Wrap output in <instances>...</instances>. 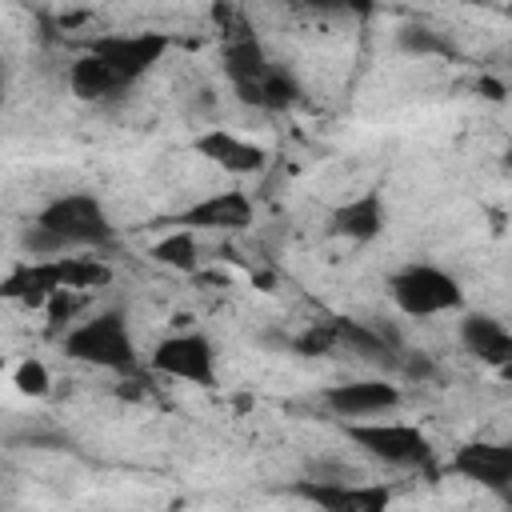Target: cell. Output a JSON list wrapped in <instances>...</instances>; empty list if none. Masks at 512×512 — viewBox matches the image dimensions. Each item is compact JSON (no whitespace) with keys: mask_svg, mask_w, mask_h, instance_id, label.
<instances>
[{"mask_svg":"<svg viewBox=\"0 0 512 512\" xmlns=\"http://www.w3.org/2000/svg\"><path fill=\"white\" fill-rule=\"evenodd\" d=\"M64 356L104 368V372H132L136 368V340L128 316L120 308H104L64 332Z\"/></svg>","mask_w":512,"mask_h":512,"instance_id":"1","label":"cell"},{"mask_svg":"<svg viewBox=\"0 0 512 512\" xmlns=\"http://www.w3.org/2000/svg\"><path fill=\"white\" fill-rule=\"evenodd\" d=\"M36 224L48 228L68 252L104 248V244H112V236H116V228H112L104 204H100L92 192H64V196L48 200V204L36 212Z\"/></svg>","mask_w":512,"mask_h":512,"instance_id":"2","label":"cell"},{"mask_svg":"<svg viewBox=\"0 0 512 512\" xmlns=\"http://www.w3.org/2000/svg\"><path fill=\"white\" fill-rule=\"evenodd\" d=\"M392 304L404 316H444V312H460L464 308V288L452 272L436 268V264H408L388 280Z\"/></svg>","mask_w":512,"mask_h":512,"instance_id":"3","label":"cell"},{"mask_svg":"<svg viewBox=\"0 0 512 512\" xmlns=\"http://www.w3.org/2000/svg\"><path fill=\"white\" fill-rule=\"evenodd\" d=\"M348 436L372 460H384L392 468H424L432 460V440L404 420H356L348 424Z\"/></svg>","mask_w":512,"mask_h":512,"instance_id":"4","label":"cell"},{"mask_svg":"<svg viewBox=\"0 0 512 512\" xmlns=\"http://www.w3.org/2000/svg\"><path fill=\"white\" fill-rule=\"evenodd\" d=\"M88 52L124 84L140 80L144 72H152L164 52H168V36L164 32H108V36H96L88 44Z\"/></svg>","mask_w":512,"mask_h":512,"instance_id":"5","label":"cell"},{"mask_svg":"<svg viewBox=\"0 0 512 512\" xmlns=\"http://www.w3.org/2000/svg\"><path fill=\"white\" fill-rule=\"evenodd\" d=\"M160 376L168 380H184L196 388H212L216 384V344L204 332H172L152 348L148 360Z\"/></svg>","mask_w":512,"mask_h":512,"instance_id":"6","label":"cell"},{"mask_svg":"<svg viewBox=\"0 0 512 512\" xmlns=\"http://www.w3.org/2000/svg\"><path fill=\"white\" fill-rule=\"evenodd\" d=\"M296 496L320 512H388L392 488L388 484H352V480H300Z\"/></svg>","mask_w":512,"mask_h":512,"instance_id":"7","label":"cell"},{"mask_svg":"<svg viewBox=\"0 0 512 512\" xmlns=\"http://www.w3.org/2000/svg\"><path fill=\"white\" fill-rule=\"evenodd\" d=\"M192 148L208 164L224 168L228 176H256L268 164V148L248 140V136H240V132H232V128H208V132H200L192 140Z\"/></svg>","mask_w":512,"mask_h":512,"instance_id":"8","label":"cell"},{"mask_svg":"<svg viewBox=\"0 0 512 512\" xmlns=\"http://www.w3.org/2000/svg\"><path fill=\"white\" fill-rule=\"evenodd\" d=\"M324 404L344 420H376L400 404V388L392 380H344L324 392Z\"/></svg>","mask_w":512,"mask_h":512,"instance_id":"9","label":"cell"},{"mask_svg":"<svg viewBox=\"0 0 512 512\" xmlns=\"http://www.w3.org/2000/svg\"><path fill=\"white\" fill-rule=\"evenodd\" d=\"M452 472L488 492H504L512 480V448L500 440H468L452 452Z\"/></svg>","mask_w":512,"mask_h":512,"instance_id":"10","label":"cell"},{"mask_svg":"<svg viewBox=\"0 0 512 512\" xmlns=\"http://www.w3.org/2000/svg\"><path fill=\"white\" fill-rule=\"evenodd\" d=\"M176 224L188 232H244L252 224V200L236 188L212 192V196L196 200L192 208H184Z\"/></svg>","mask_w":512,"mask_h":512,"instance_id":"11","label":"cell"},{"mask_svg":"<svg viewBox=\"0 0 512 512\" xmlns=\"http://www.w3.org/2000/svg\"><path fill=\"white\" fill-rule=\"evenodd\" d=\"M388 224V208H384V196L380 192H360L352 200H344L336 212H332V232L352 240V244H368L384 232Z\"/></svg>","mask_w":512,"mask_h":512,"instance_id":"12","label":"cell"},{"mask_svg":"<svg viewBox=\"0 0 512 512\" xmlns=\"http://www.w3.org/2000/svg\"><path fill=\"white\" fill-rule=\"evenodd\" d=\"M460 344L480 364H492V368H508V360H512V332L504 328V320H496L488 312H468L460 320Z\"/></svg>","mask_w":512,"mask_h":512,"instance_id":"13","label":"cell"},{"mask_svg":"<svg viewBox=\"0 0 512 512\" xmlns=\"http://www.w3.org/2000/svg\"><path fill=\"white\" fill-rule=\"evenodd\" d=\"M52 292H60V280H56V264L52 260H24V264H16L0 280V296L16 300L24 308H44Z\"/></svg>","mask_w":512,"mask_h":512,"instance_id":"14","label":"cell"},{"mask_svg":"<svg viewBox=\"0 0 512 512\" xmlns=\"http://www.w3.org/2000/svg\"><path fill=\"white\" fill-rule=\"evenodd\" d=\"M268 68H272V60H268L264 44L256 40V32H248V28L228 32V40H224V72H228L236 92L252 88Z\"/></svg>","mask_w":512,"mask_h":512,"instance_id":"15","label":"cell"},{"mask_svg":"<svg viewBox=\"0 0 512 512\" xmlns=\"http://www.w3.org/2000/svg\"><path fill=\"white\" fill-rule=\"evenodd\" d=\"M56 280L64 292H96V288H108L112 284V268L100 260V256H80V252H68V256H56Z\"/></svg>","mask_w":512,"mask_h":512,"instance_id":"16","label":"cell"},{"mask_svg":"<svg viewBox=\"0 0 512 512\" xmlns=\"http://www.w3.org/2000/svg\"><path fill=\"white\" fill-rule=\"evenodd\" d=\"M68 88H72L76 100H104V96H112V92L120 88V80H116L92 52H84V56H76L72 68H68Z\"/></svg>","mask_w":512,"mask_h":512,"instance_id":"17","label":"cell"},{"mask_svg":"<svg viewBox=\"0 0 512 512\" xmlns=\"http://www.w3.org/2000/svg\"><path fill=\"white\" fill-rule=\"evenodd\" d=\"M244 104H256V108H268V112H280V108H288V104H296V96H300V84L284 72V68H268L252 88H244V92H236Z\"/></svg>","mask_w":512,"mask_h":512,"instance_id":"18","label":"cell"},{"mask_svg":"<svg viewBox=\"0 0 512 512\" xmlns=\"http://www.w3.org/2000/svg\"><path fill=\"white\" fill-rule=\"evenodd\" d=\"M148 256H152L160 268L196 272V264H200V240H196V232H188V228H172V232H164V236L148 248Z\"/></svg>","mask_w":512,"mask_h":512,"instance_id":"19","label":"cell"},{"mask_svg":"<svg viewBox=\"0 0 512 512\" xmlns=\"http://www.w3.org/2000/svg\"><path fill=\"white\" fill-rule=\"evenodd\" d=\"M12 388H16L20 396H32V400L48 396V392H52V372H48V364L36 360V356H24V360L12 368Z\"/></svg>","mask_w":512,"mask_h":512,"instance_id":"20","label":"cell"},{"mask_svg":"<svg viewBox=\"0 0 512 512\" xmlns=\"http://www.w3.org/2000/svg\"><path fill=\"white\" fill-rule=\"evenodd\" d=\"M400 44H404V52H440V56H448L452 48H448V40H440L436 32H428V28H404L400 32Z\"/></svg>","mask_w":512,"mask_h":512,"instance_id":"21","label":"cell"},{"mask_svg":"<svg viewBox=\"0 0 512 512\" xmlns=\"http://www.w3.org/2000/svg\"><path fill=\"white\" fill-rule=\"evenodd\" d=\"M76 308H80V292H52L48 296V304H44V312H48V324L52 328H60V324H68L72 316H76Z\"/></svg>","mask_w":512,"mask_h":512,"instance_id":"22","label":"cell"},{"mask_svg":"<svg viewBox=\"0 0 512 512\" xmlns=\"http://www.w3.org/2000/svg\"><path fill=\"white\" fill-rule=\"evenodd\" d=\"M0 100H4V72H0Z\"/></svg>","mask_w":512,"mask_h":512,"instance_id":"23","label":"cell"}]
</instances>
